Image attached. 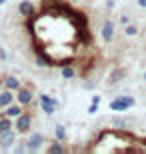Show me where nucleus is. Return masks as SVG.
Segmentation results:
<instances>
[{
  "label": "nucleus",
  "instance_id": "nucleus-5",
  "mask_svg": "<svg viewBox=\"0 0 146 154\" xmlns=\"http://www.w3.org/2000/svg\"><path fill=\"white\" fill-rule=\"evenodd\" d=\"M20 132H14V128H10V130H6L0 134V148H12L14 146V142H16V138Z\"/></svg>",
  "mask_w": 146,
  "mask_h": 154
},
{
  "label": "nucleus",
  "instance_id": "nucleus-25",
  "mask_svg": "<svg viewBox=\"0 0 146 154\" xmlns=\"http://www.w3.org/2000/svg\"><path fill=\"white\" fill-rule=\"evenodd\" d=\"M4 2H6V0H0V6H2V4H4Z\"/></svg>",
  "mask_w": 146,
  "mask_h": 154
},
{
  "label": "nucleus",
  "instance_id": "nucleus-24",
  "mask_svg": "<svg viewBox=\"0 0 146 154\" xmlns=\"http://www.w3.org/2000/svg\"><path fill=\"white\" fill-rule=\"evenodd\" d=\"M2 86H4V80H2V82H0V90H2Z\"/></svg>",
  "mask_w": 146,
  "mask_h": 154
},
{
  "label": "nucleus",
  "instance_id": "nucleus-26",
  "mask_svg": "<svg viewBox=\"0 0 146 154\" xmlns=\"http://www.w3.org/2000/svg\"><path fill=\"white\" fill-rule=\"evenodd\" d=\"M142 144H144V146H146V138H144V140H142Z\"/></svg>",
  "mask_w": 146,
  "mask_h": 154
},
{
  "label": "nucleus",
  "instance_id": "nucleus-8",
  "mask_svg": "<svg viewBox=\"0 0 146 154\" xmlns=\"http://www.w3.org/2000/svg\"><path fill=\"white\" fill-rule=\"evenodd\" d=\"M114 26H116V22L104 20V24H102V40L104 42H112L114 40Z\"/></svg>",
  "mask_w": 146,
  "mask_h": 154
},
{
  "label": "nucleus",
  "instance_id": "nucleus-16",
  "mask_svg": "<svg viewBox=\"0 0 146 154\" xmlns=\"http://www.w3.org/2000/svg\"><path fill=\"white\" fill-rule=\"evenodd\" d=\"M54 138H56V140H60V142H64V140L68 138V134H66V128H64L62 124H58L56 128H54Z\"/></svg>",
  "mask_w": 146,
  "mask_h": 154
},
{
  "label": "nucleus",
  "instance_id": "nucleus-13",
  "mask_svg": "<svg viewBox=\"0 0 146 154\" xmlns=\"http://www.w3.org/2000/svg\"><path fill=\"white\" fill-rule=\"evenodd\" d=\"M4 88L16 92L18 88H20V80H18L16 76H6V78H4Z\"/></svg>",
  "mask_w": 146,
  "mask_h": 154
},
{
  "label": "nucleus",
  "instance_id": "nucleus-14",
  "mask_svg": "<svg viewBox=\"0 0 146 154\" xmlns=\"http://www.w3.org/2000/svg\"><path fill=\"white\" fill-rule=\"evenodd\" d=\"M60 74H62V78H64V80H72L74 76H76V70L68 64V66H62V68H60Z\"/></svg>",
  "mask_w": 146,
  "mask_h": 154
},
{
  "label": "nucleus",
  "instance_id": "nucleus-3",
  "mask_svg": "<svg viewBox=\"0 0 146 154\" xmlns=\"http://www.w3.org/2000/svg\"><path fill=\"white\" fill-rule=\"evenodd\" d=\"M16 102H20L24 108H30L34 104V92L32 86H20L16 90Z\"/></svg>",
  "mask_w": 146,
  "mask_h": 154
},
{
  "label": "nucleus",
  "instance_id": "nucleus-2",
  "mask_svg": "<svg viewBox=\"0 0 146 154\" xmlns=\"http://www.w3.org/2000/svg\"><path fill=\"white\" fill-rule=\"evenodd\" d=\"M38 102H40V108H42V112H44V114H48V116L56 114L58 106H60V102H58L56 98L48 96V94H40V96H38Z\"/></svg>",
  "mask_w": 146,
  "mask_h": 154
},
{
  "label": "nucleus",
  "instance_id": "nucleus-10",
  "mask_svg": "<svg viewBox=\"0 0 146 154\" xmlns=\"http://www.w3.org/2000/svg\"><path fill=\"white\" fill-rule=\"evenodd\" d=\"M12 102H14V90L2 88V90H0V108L4 110L6 106H10Z\"/></svg>",
  "mask_w": 146,
  "mask_h": 154
},
{
  "label": "nucleus",
  "instance_id": "nucleus-17",
  "mask_svg": "<svg viewBox=\"0 0 146 154\" xmlns=\"http://www.w3.org/2000/svg\"><path fill=\"white\" fill-rule=\"evenodd\" d=\"M98 106H100V94H94V98H92V102H90V106H88V114L90 116L96 114V112H98Z\"/></svg>",
  "mask_w": 146,
  "mask_h": 154
},
{
  "label": "nucleus",
  "instance_id": "nucleus-23",
  "mask_svg": "<svg viewBox=\"0 0 146 154\" xmlns=\"http://www.w3.org/2000/svg\"><path fill=\"white\" fill-rule=\"evenodd\" d=\"M138 6H140V8H146V0H138Z\"/></svg>",
  "mask_w": 146,
  "mask_h": 154
},
{
  "label": "nucleus",
  "instance_id": "nucleus-15",
  "mask_svg": "<svg viewBox=\"0 0 146 154\" xmlns=\"http://www.w3.org/2000/svg\"><path fill=\"white\" fill-rule=\"evenodd\" d=\"M10 128H14V122H12V118H8V116H2L0 118V134L6 130H10Z\"/></svg>",
  "mask_w": 146,
  "mask_h": 154
},
{
  "label": "nucleus",
  "instance_id": "nucleus-20",
  "mask_svg": "<svg viewBox=\"0 0 146 154\" xmlns=\"http://www.w3.org/2000/svg\"><path fill=\"white\" fill-rule=\"evenodd\" d=\"M132 22V18L128 16V14H122V16H120V24H122V26H126V24H130Z\"/></svg>",
  "mask_w": 146,
  "mask_h": 154
},
{
  "label": "nucleus",
  "instance_id": "nucleus-1",
  "mask_svg": "<svg viewBox=\"0 0 146 154\" xmlns=\"http://www.w3.org/2000/svg\"><path fill=\"white\" fill-rule=\"evenodd\" d=\"M136 104L134 96H126V94H122V96H116L114 100H110L108 102V108L112 110V112H126L128 108H132Z\"/></svg>",
  "mask_w": 146,
  "mask_h": 154
},
{
  "label": "nucleus",
  "instance_id": "nucleus-12",
  "mask_svg": "<svg viewBox=\"0 0 146 154\" xmlns=\"http://www.w3.org/2000/svg\"><path fill=\"white\" fill-rule=\"evenodd\" d=\"M46 152H48V154H64V152H66V148H64V144H62L60 140H56V142H50V144H48Z\"/></svg>",
  "mask_w": 146,
  "mask_h": 154
},
{
  "label": "nucleus",
  "instance_id": "nucleus-19",
  "mask_svg": "<svg viewBox=\"0 0 146 154\" xmlns=\"http://www.w3.org/2000/svg\"><path fill=\"white\" fill-rule=\"evenodd\" d=\"M112 126H116V128H126V120H122V118H112Z\"/></svg>",
  "mask_w": 146,
  "mask_h": 154
},
{
  "label": "nucleus",
  "instance_id": "nucleus-27",
  "mask_svg": "<svg viewBox=\"0 0 146 154\" xmlns=\"http://www.w3.org/2000/svg\"><path fill=\"white\" fill-rule=\"evenodd\" d=\"M144 82H146V70H144Z\"/></svg>",
  "mask_w": 146,
  "mask_h": 154
},
{
  "label": "nucleus",
  "instance_id": "nucleus-22",
  "mask_svg": "<svg viewBox=\"0 0 146 154\" xmlns=\"http://www.w3.org/2000/svg\"><path fill=\"white\" fill-rule=\"evenodd\" d=\"M106 8H108V10H112V8H114V0H106Z\"/></svg>",
  "mask_w": 146,
  "mask_h": 154
},
{
  "label": "nucleus",
  "instance_id": "nucleus-9",
  "mask_svg": "<svg viewBox=\"0 0 146 154\" xmlns=\"http://www.w3.org/2000/svg\"><path fill=\"white\" fill-rule=\"evenodd\" d=\"M22 112H24V106L20 102H12L10 106L4 108V116H8V118H18Z\"/></svg>",
  "mask_w": 146,
  "mask_h": 154
},
{
  "label": "nucleus",
  "instance_id": "nucleus-4",
  "mask_svg": "<svg viewBox=\"0 0 146 154\" xmlns=\"http://www.w3.org/2000/svg\"><path fill=\"white\" fill-rule=\"evenodd\" d=\"M32 118H34V116L30 114V112H26V110H24V112L18 116V118H14V128H16L20 134H26V132H30Z\"/></svg>",
  "mask_w": 146,
  "mask_h": 154
},
{
  "label": "nucleus",
  "instance_id": "nucleus-6",
  "mask_svg": "<svg viewBox=\"0 0 146 154\" xmlns=\"http://www.w3.org/2000/svg\"><path fill=\"white\" fill-rule=\"evenodd\" d=\"M44 144H46V136L40 134V132H34V134H30V136L26 138V148H30V150H38V148H42Z\"/></svg>",
  "mask_w": 146,
  "mask_h": 154
},
{
  "label": "nucleus",
  "instance_id": "nucleus-28",
  "mask_svg": "<svg viewBox=\"0 0 146 154\" xmlns=\"http://www.w3.org/2000/svg\"><path fill=\"white\" fill-rule=\"evenodd\" d=\"M72 2H82V0H72Z\"/></svg>",
  "mask_w": 146,
  "mask_h": 154
},
{
  "label": "nucleus",
  "instance_id": "nucleus-21",
  "mask_svg": "<svg viewBox=\"0 0 146 154\" xmlns=\"http://www.w3.org/2000/svg\"><path fill=\"white\" fill-rule=\"evenodd\" d=\"M8 58V54H6V50L4 48H0V60H6Z\"/></svg>",
  "mask_w": 146,
  "mask_h": 154
},
{
  "label": "nucleus",
  "instance_id": "nucleus-11",
  "mask_svg": "<svg viewBox=\"0 0 146 154\" xmlns=\"http://www.w3.org/2000/svg\"><path fill=\"white\" fill-rule=\"evenodd\" d=\"M124 76H126V70L124 68H114L110 70V74H108V82L110 84H118V82H122Z\"/></svg>",
  "mask_w": 146,
  "mask_h": 154
},
{
  "label": "nucleus",
  "instance_id": "nucleus-18",
  "mask_svg": "<svg viewBox=\"0 0 146 154\" xmlns=\"http://www.w3.org/2000/svg\"><path fill=\"white\" fill-rule=\"evenodd\" d=\"M124 34L126 36H136L138 34V26H136V24H126V26H124Z\"/></svg>",
  "mask_w": 146,
  "mask_h": 154
},
{
  "label": "nucleus",
  "instance_id": "nucleus-7",
  "mask_svg": "<svg viewBox=\"0 0 146 154\" xmlns=\"http://www.w3.org/2000/svg\"><path fill=\"white\" fill-rule=\"evenodd\" d=\"M18 12H20L24 18H32V16H36V6H34L30 0H22V2L18 4Z\"/></svg>",
  "mask_w": 146,
  "mask_h": 154
}]
</instances>
